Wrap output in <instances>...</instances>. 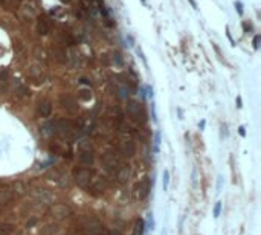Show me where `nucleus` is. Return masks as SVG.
I'll use <instances>...</instances> for the list:
<instances>
[{"label": "nucleus", "instance_id": "1", "mask_svg": "<svg viewBox=\"0 0 261 235\" xmlns=\"http://www.w3.org/2000/svg\"><path fill=\"white\" fill-rule=\"evenodd\" d=\"M102 160H104L105 169L110 171V173H118V169L122 167V162H121L119 156L115 154V153H105Z\"/></svg>", "mask_w": 261, "mask_h": 235}, {"label": "nucleus", "instance_id": "2", "mask_svg": "<svg viewBox=\"0 0 261 235\" xmlns=\"http://www.w3.org/2000/svg\"><path fill=\"white\" fill-rule=\"evenodd\" d=\"M75 180H76V183L79 186H83V188H87L89 185H90L92 182V174H90V171L89 169H78L76 173H75Z\"/></svg>", "mask_w": 261, "mask_h": 235}, {"label": "nucleus", "instance_id": "3", "mask_svg": "<svg viewBox=\"0 0 261 235\" xmlns=\"http://www.w3.org/2000/svg\"><path fill=\"white\" fill-rule=\"evenodd\" d=\"M136 191H138V197L141 198V200H143V198L148 197V194L151 191V182H150L148 177L142 179L141 182L136 185Z\"/></svg>", "mask_w": 261, "mask_h": 235}, {"label": "nucleus", "instance_id": "4", "mask_svg": "<svg viewBox=\"0 0 261 235\" xmlns=\"http://www.w3.org/2000/svg\"><path fill=\"white\" fill-rule=\"evenodd\" d=\"M52 215L58 220H63V218H66V217L70 215V209L66 205H55L52 208Z\"/></svg>", "mask_w": 261, "mask_h": 235}, {"label": "nucleus", "instance_id": "5", "mask_svg": "<svg viewBox=\"0 0 261 235\" xmlns=\"http://www.w3.org/2000/svg\"><path fill=\"white\" fill-rule=\"evenodd\" d=\"M87 228H89V231H90L92 235H102L104 234V226L98 220H95V218H90L87 221Z\"/></svg>", "mask_w": 261, "mask_h": 235}, {"label": "nucleus", "instance_id": "6", "mask_svg": "<svg viewBox=\"0 0 261 235\" xmlns=\"http://www.w3.org/2000/svg\"><path fill=\"white\" fill-rule=\"evenodd\" d=\"M79 160L83 162L84 165H92L93 164V154H92L90 148L79 150Z\"/></svg>", "mask_w": 261, "mask_h": 235}, {"label": "nucleus", "instance_id": "7", "mask_svg": "<svg viewBox=\"0 0 261 235\" xmlns=\"http://www.w3.org/2000/svg\"><path fill=\"white\" fill-rule=\"evenodd\" d=\"M55 130H57L60 134H69V133L72 131V125H70V122H67V121H58V122L55 124Z\"/></svg>", "mask_w": 261, "mask_h": 235}, {"label": "nucleus", "instance_id": "8", "mask_svg": "<svg viewBox=\"0 0 261 235\" xmlns=\"http://www.w3.org/2000/svg\"><path fill=\"white\" fill-rule=\"evenodd\" d=\"M38 112H40V115L43 117H48L50 115V112H52V104L49 101H43L40 104V107H38Z\"/></svg>", "mask_w": 261, "mask_h": 235}, {"label": "nucleus", "instance_id": "9", "mask_svg": "<svg viewBox=\"0 0 261 235\" xmlns=\"http://www.w3.org/2000/svg\"><path fill=\"white\" fill-rule=\"evenodd\" d=\"M15 232V226L12 223H2L0 224V235H12Z\"/></svg>", "mask_w": 261, "mask_h": 235}, {"label": "nucleus", "instance_id": "10", "mask_svg": "<svg viewBox=\"0 0 261 235\" xmlns=\"http://www.w3.org/2000/svg\"><path fill=\"white\" fill-rule=\"evenodd\" d=\"M12 198V192L11 189H0V205H6L9 203Z\"/></svg>", "mask_w": 261, "mask_h": 235}, {"label": "nucleus", "instance_id": "11", "mask_svg": "<svg viewBox=\"0 0 261 235\" xmlns=\"http://www.w3.org/2000/svg\"><path fill=\"white\" fill-rule=\"evenodd\" d=\"M37 32L40 35H46L49 32V25H48L46 20H43V19L38 20V23H37Z\"/></svg>", "mask_w": 261, "mask_h": 235}, {"label": "nucleus", "instance_id": "12", "mask_svg": "<svg viewBox=\"0 0 261 235\" xmlns=\"http://www.w3.org/2000/svg\"><path fill=\"white\" fill-rule=\"evenodd\" d=\"M121 150L125 156H133V153H134V145L131 142H124L122 145H121Z\"/></svg>", "mask_w": 261, "mask_h": 235}, {"label": "nucleus", "instance_id": "13", "mask_svg": "<svg viewBox=\"0 0 261 235\" xmlns=\"http://www.w3.org/2000/svg\"><path fill=\"white\" fill-rule=\"evenodd\" d=\"M116 176H118L119 182H125V180L128 179V168L122 165V167L118 169V173H116Z\"/></svg>", "mask_w": 261, "mask_h": 235}, {"label": "nucleus", "instance_id": "14", "mask_svg": "<svg viewBox=\"0 0 261 235\" xmlns=\"http://www.w3.org/2000/svg\"><path fill=\"white\" fill-rule=\"evenodd\" d=\"M143 229H145V223L142 218H139L134 224V235H143Z\"/></svg>", "mask_w": 261, "mask_h": 235}, {"label": "nucleus", "instance_id": "15", "mask_svg": "<svg viewBox=\"0 0 261 235\" xmlns=\"http://www.w3.org/2000/svg\"><path fill=\"white\" fill-rule=\"evenodd\" d=\"M139 112H141V108H139V105H138L136 102H130V104H128V113H130L131 116L139 117Z\"/></svg>", "mask_w": 261, "mask_h": 235}, {"label": "nucleus", "instance_id": "16", "mask_svg": "<svg viewBox=\"0 0 261 235\" xmlns=\"http://www.w3.org/2000/svg\"><path fill=\"white\" fill-rule=\"evenodd\" d=\"M168 185H169V171L165 169L164 174H162V188H164V191L168 189Z\"/></svg>", "mask_w": 261, "mask_h": 235}, {"label": "nucleus", "instance_id": "17", "mask_svg": "<svg viewBox=\"0 0 261 235\" xmlns=\"http://www.w3.org/2000/svg\"><path fill=\"white\" fill-rule=\"evenodd\" d=\"M128 95H130V89L128 87H125V86L119 87V96L121 98H128Z\"/></svg>", "mask_w": 261, "mask_h": 235}, {"label": "nucleus", "instance_id": "18", "mask_svg": "<svg viewBox=\"0 0 261 235\" xmlns=\"http://www.w3.org/2000/svg\"><path fill=\"white\" fill-rule=\"evenodd\" d=\"M220 212H221V202H217L214 206V217L217 218V217H220Z\"/></svg>", "mask_w": 261, "mask_h": 235}, {"label": "nucleus", "instance_id": "19", "mask_svg": "<svg viewBox=\"0 0 261 235\" xmlns=\"http://www.w3.org/2000/svg\"><path fill=\"white\" fill-rule=\"evenodd\" d=\"M81 99H84V101H89V99H92V93L89 92V90H81Z\"/></svg>", "mask_w": 261, "mask_h": 235}, {"label": "nucleus", "instance_id": "20", "mask_svg": "<svg viewBox=\"0 0 261 235\" xmlns=\"http://www.w3.org/2000/svg\"><path fill=\"white\" fill-rule=\"evenodd\" d=\"M52 232H57V226L55 224H49V226H46V231H43V235H48V234H52Z\"/></svg>", "mask_w": 261, "mask_h": 235}, {"label": "nucleus", "instance_id": "21", "mask_svg": "<svg viewBox=\"0 0 261 235\" xmlns=\"http://www.w3.org/2000/svg\"><path fill=\"white\" fill-rule=\"evenodd\" d=\"M113 61L116 63V64H119V66H122V63H124L119 53H115V55H113Z\"/></svg>", "mask_w": 261, "mask_h": 235}, {"label": "nucleus", "instance_id": "22", "mask_svg": "<svg viewBox=\"0 0 261 235\" xmlns=\"http://www.w3.org/2000/svg\"><path fill=\"white\" fill-rule=\"evenodd\" d=\"M235 8H237V11H238V14L241 15V14H243V5H241L240 2H235Z\"/></svg>", "mask_w": 261, "mask_h": 235}, {"label": "nucleus", "instance_id": "23", "mask_svg": "<svg viewBox=\"0 0 261 235\" xmlns=\"http://www.w3.org/2000/svg\"><path fill=\"white\" fill-rule=\"evenodd\" d=\"M258 46H260V35H255V38H254V48L258 49Z\"/></svg>", "mask_w": 261, "mask_h": 235}, {"label": "nucleus", "instance_id": "24", "mask_svg": "<svg viewBox=\"0 0 261 235\" xmlns=\"http://www.w3.org/2000/svg\"><path fill=\"white\" fill-rule=\"evenodd\" d=\"M6 78H8V72L2 70V74H0V81H6Z\"/></svg>", "mask_w": 261, "mask_h": 235}, {"label": "nucleus", "instance_id": "25", "mask_svg": "<svg viewBox=\"0 0 261 235\" xmlns=\"http://www.w3.org/2000/svg\"><path fill=\"white\" fill-rule=\"evenodd\" d=\"M138 53H139V57L142 58V61H143V64L147 66V60H145V57H143V53H142V50H141V48H138Z\"/></svg>", "mask_w": 261, "mask_h": 235}, {"label": "nucleus", "instance_id": "26", "mask_svg": "<svg viewBox=\"0 0 261 235\" xmlns=\"http://www.w3.org/2000/svg\"><path fill=\"white\" fill-rule=\"evenodd\" d=\"M226 35H228V38H229V41H231V44H232V46H235V41H234V38L231 37V34H229V28L226 29Z\"/></svg>", "mask_w": 261, "mask_h": 235}, {"label": "nucleus", "instance_id": "27", "mask_svg": "<svg viewBox=\"0 0 261 235\" xmlns=\"http://www.w3.org/2000/svg\"><path fill=\"white\" fill-rule=\"evenodd\" d=\"M235 102H237V107H238V108H241V107H243V101H241V96H237Z\"/></svg>", "mask_w": 261, "mask_h": 235}, {"label": "nucleus", "instance_id": "28", "mask_svg": "<svg viewBox=\"0 0 261 235\" xmlns=\"http://www.w3.org/2000/svg\"><path fill=\"white\" fill-rule=\"evenodd\" d=\"M221 183H223V179L218 177V182H217V191H220V189H221Z\"/></svg>", "mask_w": 261, "mask_h": 235}, {"label": "nucleus", "instance_id": "29", "mask_svg": "<svg viewBox=\"0 0 261 235\" xmlns=\"http://www.w3.org/2000/svg\"><path fill=\"white\" fill-rule=\"evenodd\" d=\"M238 131H240V134H241V136H246V131H244V127H243V125H241V127L238 128Z\"/></svg>", "mask_w": 261, "mask_h": 235}, {"label": "nucleus", "instance_id": "30", "mask_svg": "<svg viewBox=\"0 0 261 235\" xmlns=\"http://www.w3.org/2000/svg\"><path fill=\"white\" fill-rule=\"evenodd\" d=\"M188 2L191 3V6L194 8V9H197V3H195V0H188Z\"/></svg>", "mask_w": 261, "mask_h": 235}, {"label": "nucleus", "instance_id": "31", "mask_svg": "<svg viewBox=\"0 0 261 235\" xmlns=\"http://www.w3.org/2000/svg\"><path fill=\"white\" fill-rule=\"evenodd\" d=\"M205 124H206L205 121H202V122L199 124V127H200V130H203V128H205Z\"/></svg>", "mask_w": 261, "mask_h": 235}, {"label": "nucleus", "instance_id": "32", "mask_svg": "<svg viewBox=\"0 0 261 235\" xmlns=\"http://www.w3.org/2000/svg\"><path fill=\"white\" fill-rule=\"evenodd\" d=\"M112 235H121V234H119V232H116V234H112Z\"/></svg>", "mask_w": 261, "mask_h": 235}]
</instances>
